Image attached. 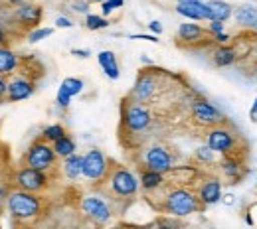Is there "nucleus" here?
I'll use <instances>...</instances> for the list:
<instances>
[{
  "mask_svg": "<svg viewBox=\"0 0 257 229\" xmlns=\"http://www.w3.org/2000/svg\"><path fill=\"white\" fill-rule=\"evenodd\" d=\"M10 217L14 223L20 225H30L34 221L40 219V215L46 209V199L42 194L28 192V190H20V188H10L8 196L4 201Z\"/></svg>",
  "mask_w": 257,
  "mask_h": 229,
  "instance_id": "f257e3e1",
  "label": "nucleus"
},
{
  "mask_svg": "<svg viewBox=\"0 0 257 229\" xmlns=\"http://www.w3.org/2000/svg\"><path fill=\"white\" fill-rule=\"evenodd\" d=\"M164 188L166 192H164L161 205L164 213L174 215V217H188L192 213H198L200 209H204L196 190L190 186H166L164 184Z\"/></svg>",
  "mask_w": 257,
  "mask_h": 229,
  "instance_id": "f03ea898",
  "label": "nucleus"
},
{
  "mask_svg": "<svg viewBox=\"0 0 257 229\" xmlns=\"http://www.w3.org/2000/svg\"><path fill=\"white\" fill-rule=\"evenodd\" d=\"M155 123V115L149 109V105L139 103L135 99H123L121 105V127L128 134H143L147 132Z\"/></svg>",
  "mask_w": 257,
  "mask_h": 229,
  "instance_id": "7ed1b4c3",
  "label": "nucleus"
},
{
  "mask_svg": "<svg viewBox=\"0 0 257 229\" xmlns=\"http://www.w3.org/2000/svg\"><path fill=\"white\" fill-rule=\"evenodd\" d=\"M107 184V190L111 192V196L117 199H133L139 194V178L135 176V172H131L127 166H117L111 162L109 174L103 180Z\"/></svg>",
  "mask_w": 257,
  "mask_h": 229,
  "instance_id": "20e7f679",
  "label": "nucleus"
},
{
  "mask_svg": "<svg viewBox=\"0 0 257 229\" xmlns=\"http://www.w3.org/2000/svg\"><path fill=\"white\" fill-rule=\"evenodd\" d=\"M56 164H58V154H56L52 142L44 140L42 136H38L28 146V150L22 154V160H20V166L46 170V172H52L56 168Z\"/></svg>",
  "mask_w": 257,
  "mask_h": 229,
  "instance_id": "39448f33",
  "label": "nucleus"
},
{
  "mask_svg": "<svg viewBox=\"0 0 257 229\" xmlns=\"http://www.w3.org/2000/svg\"><path fill=\"white\" fill-rule=\"evenodd\" d=\"M162 71L164 69H153V67L141 69V73L137 75V81H135L128 97L139 101V103L149 105L153 99L159 95V91H161V81L162 77H164Z\"/></svg>",
  "mask_w": 257,
  "mask_h": 229,
  "instance_id": "423d86ee",
  "label": "nucleus"
},
{
  "mask_svg": "<svg viewBox=\"0 0 257 229\" xmlns=\"http://www.w3.org/2000/svg\"><path fill=\"white\" fill-rule=\"evenodd\" d=\"M237 142H239V134L229 129L225 123L210 127L206 132V144L220 156L237 154Z\"/></svg>",
  "mask_w": 257,
  "mask_h": 229,
  "instance_id": "0eeeda50",
  "label": "nucleus"
},
{
  "mask_svg": "<svg viewBox=\"0 0 257 229\" xmlns=\"http://www.w3.org/2000/svg\"><path fill=\"white\" fill-rule=\"evenodd\" d=\"M50 172L46 170H36L28 166H20L14 174H12V186L20 188V190H28L36 194H44L50 188Z\"/></svg>",
  "mask_w": 257,
  "mask_h": 229,
  "instance_id": "6e6552de",
  "label": "nucleus"
},
{
  "mask_svg": "<svg viewBox=\"0 0 257 229\" xmlns=\"http://www.w3.org/2000/svg\"><path fill=\"white\" fill-rule=\"evenodd\" d=\"M190 119H192L194 125H198L202 129H210V127L225 123L224 113L218 107H214L210 101L202 97L194 99L190 103Z\"/></svg>",
  "mask_w": 257,
  "mask_h": 229,
  "instance_id": "1a4fd4ad",
  "label": "nucleus"
},
{
  "mask_svg": "<svg viewBox=\"0 0 257 229\" xmlns=\"http://www.w3.org/2000/svg\"><path fill=\"white\" fill-rule=\"evenodd\" d=\"M12 22L24 30V32H30L32 28H38L44 20V6L42 4H36V2H20L12 8V14H10Z\"/></svg>",
  "mask_w": 257,
  "mask_h": 229,
  "instance_id": "9d476101",
  "label": "nucleus"
},
{
  "mask_svg": "<svg viewBox=\"0 0 257 229\" xmlns=\"http://www.w3.org/2000/svg\"><path fill=\"white\" fill-rule=\"evenodd\" d=\"M109 168H111V160L105 156L103 150L99 148H91L83 154V170H81V176L93 184H99L107 178L109 174Z\"/></svg>",
  "mask_w": 257,
  "mask_h": 229,
  "instance_id": "9b49d317",
  "label": "nucleus"
},
{
  "mask_svg": "<svg viewBox=\"0 0 257 229\" xmlns=\"http://www.w3.org/2000/svg\"><path fill=\"white\" fill-rule=\"evenodd\" d=\"M79 209L95 225H107L111 221V217H113L111 203L103 196H83L81 203H79Z\"/></svg>",
  "mask_w": 257,
  "mask_h": 229,
  "instance_id": "f8f14e48",
  "label": "nucleus"
},
{
  "mask_svg": "<svg viewBox=\"0 0 257 229\" xmlns=\"http://www.w3.org/2000/svg\"><path fill=\"white\" fill-rule=\"evenodd\" d=\"M36 93V81L32 77H28V73L16 71L8 77V85H6V101L8 103H20L26 101Z\"/></svg>",
  "mask_w": 257,
  "mask_h": 229,
  "instance_id": "ddd939ff",
  "label": "nucleus"
},
{
  "mask_svg": "<svg viewBox=\"0 0 257 229\" xmlns=\"http://www.w3.org/2000/svg\"><path fill=\"white\" fill-rule=\"evenodd\" d=\"M143 166L149 168V170H157V172L166 174L174 166V156H172V152L166 146L151 144L143 152Z\"/></svg>",
  "mask_w": 257,
  "mask_h": 229,
  "instance_id": "4468645a",
  "label": "nucleus"
},
{
  "mask_svg": "<svg viewBox=\"0 0 257 229\" xmlns=\"http://www.w3.org/2000/svg\"><path fill=\"white\" fill-rule=\"evenodd\" d=\"M176 40L184 48H200V46H206L212 42V34L208 32V28H202L200 24H194L190 20V22H184L178 26Z\"/></svg>",
  "mask_w": 257,
  "mask_h": 229,
  "instance_id": "2eb2a0df",
  "label": "nucleus"
},
{
  "mask_svg": "<svg viewBox=\"0 0 257 229\" xmlns=\"http://www.w3.org/2000/svg\"><path fill=\"white\" fill-rule=\"evenodd\" d=\"M196 194H198V199L202 201L204 207L220 203V197L224 194V192H222V182H220V178H214V176L204 178V180L200 182V186L196 188Z\"/></svg>",
  "mask_w": 257,
  "mask_h": 229,
  "instance_id": "dca6fc26",
  "label": "nucleus"
},
{
  "mask_svg": "<svg viewBox=\"0 0 257 229\" xmlns=\"http://www.w3.org/2000/svg\"><path fill=\"white\" fill-rule=\"evenodd\" d=\"M176 14L184 16L192 22H210V10L204 0H188V2H176Z\"/></svg>",
  "mask_w": 257,
  "mask_h": 229,
  "instance_id": "f3484780",
  "label": "nucleus"
},
{
  "mask_svg": "<svg viewBox=\"0 0 257 229\" xmlns=\"http://www.w3.org/2000/svg\"><path fill=\"white\" fill-rule=\"evenodd\" d=\"M233 20H235V24L241 28V30H253L257 24V6L255 4H251V2H243V4H239V6H235L233 8Z\"/></svg>",
  "mask_w": 257,
  "mask_h": 229,
  "instance_id": "a211bd4d",
  "label": "nucleus"
},
{
  "mask_svg": "<svg viewBox=\"0 0 257 229\" xmlns=\"http://www.w3.org/2000/svg\"><path fill=\"white\" fill-rule=\"evenodd\" d=\"M97 62H99V66L103 69V73H105L111 81H117V79L121 77V69H119V62H117L115 52H111V50H101V52L97 54Z\"/></svg>",
  "mask_w": 257,
  "mask_h": 229,
  "instance_id": "6ab92c4d",
  "label": "nucleus"
},
{
  "mask_svg": "<svg viewBox=\"0 0 257 229\" xmlns=\"http://www.w3.org/2000/svg\"><path fill=\"white\" fill-rule=\"evenodd\" d=\"M139 184L145 192L153 194L157 190H162L164 184H166V174L162 172H157V170H149V168H143L141 172V178H139Z\"/></svg>",
  "mask_w": 257,
  "mask_h": 229,
  "instance_id": "aec40b11",
  "label": "nucleus"
},
{
  "mask_svg": "<svg viewBox=\"0 0 257 229\" xmlns=\"http://www.w3.org/2000/svg\"><path fill=\"white\" fill-rule=\"evenodd\" d=\"M20 66L22 60L8 46H0V77H10L20 69Z\"/></svg>",
  "mask_w": 257,
  "mask_h": 229,
  "instance_id": "412c9836",
  "label": "nucleus"
},
{
  "mask_svg": "<svg viewBox=\"0 0 257 229\" xmlns=\"http://www.w3.org/2000/svg\"><path fill=\"white\" fill-rule=\"evenodd\" d=\"M220 170H222V174H224L227 180H231V184H235V182H239L241 180V176H243V162L235 156V154H227L222 158V162H220Z\"/></svg>",
  "mask_w": 257,
  "mask_h": 229,
  "instance_id": "4be33fe9",
  "label": "nucleus"
},
{
  "mask_svg": "<svg viewBox=\"0 0 257 229\" xmlns=\"http://www.w3.org/2000/svg\"><path fill=\"white\" fill-rule=\"evenodd\" d=\"M212 62L216 67H229L237 62V50L227 46V44H218V48L212 52Z\"/></svg>",
  "mask_w": 257,
  "mask_h": 229,
  "instance_id": "5701e85b",
  "label": "nucleus"
},
{
  "mask_svg": "<svg viewBox=\"0 0 257 229\" xmlns=\"http://www.w3.org/2000/svg\"><path fill=\"white\" fill-rule=\"evenodd\" d=\"M81 170H83V156H81V154L73 152V154H69V156L64 158V162H62V172H64V176L67 180H71V182L79 180V178H81Z\"/></svg>",
  "mask_w": 257,
  "mask_h": 229,
  "instance_id": "b1692460",
  "label": "nucleus"
},
{
  "mask_svg": "<svg viewBox=\"0 0 257 229\" xmlns=\"http://www.w3.org/2000/svg\"><path fill=\"white\" fill-rule=\"evenodd\" d=\"M208 10H210V20H220L227 22L233 14V6L225 0H208Z\"/></svg>",
  "mask_w": 257,
  "mask_h": 229,
  "instance_id": "393cba45",
  "label": "nucleus"
},
{
  "mask_svg": "<svg viewBox=\"0 0 257 229\" xmlns=\"http://www.w3.org/2000/svg\"><path fill=\"white\" fill-rule=\"evenodd\" d=\"M52 146H54V150H56L58 158H65V156H69V154H73V152L77 150L75 140H73L69 134H64L62 138L54 140V142H52Z\"/></svg>",
  "mask_w": 257,
  "mask_h": 229,
  "instance_id": "a878e982",
  "label": "nucleus"
},
{
  "mask_svg": "<svg viewBox=\"0 0 257 229\" xmlns=\"http://www.w3.org/2000/svg\"><path fill=\"white\" fill-rule=\"evenodd\" d=\"M109 26V20L101 14H85V28L91 30V32H97V30H105Z\"/></svg>",
  "mask_w": 257,
  "mask_h": 229,
  "instance_id": "bb28decb",
  "label": "nucleus"
},
{
  "mask_svg": "<svg viewBox=\"0 0 257 229\" xmlns=\"http://www.w3.org/2000/svg\"><path fill=\"white\" fill-rule=\"evenodd\" d=\"M64 134H67L64 125H60V123H56V125H48L44 131H42V138L44 140H48V142H54V140H58V138H62Z\"/></svg>",
  "mask_w": 257,
  "mask_h": 229,
  "instance_id": "cd10ccee",
  "label": "nucleus"
},
{
  "mask_svg": "<svg viewBox=\"0 0 257 229\" xmlns=\"http://www.w3.org/2000/svg\"><path fill=\"white\" fill-rule=\"evenodd\" d=\"M194 158L200 164H214L216 162V152H214L208 144H204V146H198V148H196Z\"/></svg>",
  "mask_w": 257,
  "mask_h": 229,
  "instance_id": "c85d7f7f",
  "label": "nucleus"
},
{
  "mask_svg": "<svg viewBox=\"0 0 257 229\" xmlns=\"http://www.w3.org/2000/svg\"><path fill=\"white\" fill-rule=\"evenodd\" d=\"M60 87H64L71 97H75V95H79V93L83 91V81H81L79 77H65Z\"/></svg>",
  "mask_w": 257,
  "mask_h": 229,
  "instance_id": "c756f323",
  "label": "nucleus"
},
{
  "mask_svg": "<svg viewBox=\"0 0 257 229\" xmlns=\"http://www.w3.org/2000/svg\"><path fill=\"white\" fill-rule=\"evenodd\" d=\"M52 34H54V28H44V26H38V28H32L30 32L26 34V40H28L30 44H38V42H42V40L50 38Z\"/></svg>",
  "mask_w": 257,
  "mask_h": 229,
  "instance_id": "7c9ffc66",
  "label": "nucleus"
},
{
  "mask_svg": "<svg viewBox=\"0 0 257 229\" xmlns=\"http://www.w3.org/2000/svg\"><path fill=\"white\" fill-rule=\"evenodd\" d=\"M69 10H73L75 14H89L91 2L89 0H69Z\"/></svg>",
  "mask_w": 257,
  "mask_h": 229,
  "instance_id": "2f4dec72",
  "label": "nucleus"
},
{
  "mask_svg": "<svg viewBox=\"0 0 257 229\" xmlns=\"http://www.w3.org/2000/svg\"><path fill=\"white\" fill-rule=\"evenodd\" d=\"M125 4V0H103L101 2V16H109L111 12H115L117 8H121Z\"/></svg>",
  "mask_w": 257,
  "mask_h": 229,
  "instance_id": "473e14b6",
  "label": "nucleus"
},
{
  "mask_svg": "<svg viewBox=\"0 0 257 229\" xmlns=\"http://www.w3.org/2000/svg\"><path fill=\"white\" fill-rule=\"evenodd\" d=\"M71 99L73 97L65 91L64 87H60V89H58V93H56V105H58L60 109H67V107L71 105Z\"/></svg>",
  "mask_w": 257,
  "mask_h": 229,
  "instance_id": "72a5a7b5",
  "label": "nucleus"
},
{
  "mask_svg": "<svg viewBox=\"0 0 257 229\" xmlns=\"http://www.w3.org/2000/svg\"><path fill=\"white\" fill-rule=\"evenodd\" d=\"M56 28H62V30L73 28V20L67 18V16H58V18H56Z\"/></svg>",
  "mask_w": 257,
  "mask_h": 229,
  "instance_id": "f704fd0d",
  "label": "nucleus"
},
{
  "mask_svg": "<svg viewBox=\"0 0 257 229\" xmlns=\"http://www.w3.org/2000/svg\"><path fill=\"white\" fill-rule=\"evenodd\" d=\"M224 22H220V20H210V24H208V32L212 34H220V32H224Z\"/></svg>",
  "mask_w": 257,
  "mask_h": 229,
  "instance_id": "c9c22d12",
  "label": "nucleus"
},
{
  "mask_svg": "<svg viewBox=\"0 0 257 229\" xmlns=\"http://www.w3.org/2000/svg\"><path fill=\"white\" fill-rule=\"evenodd\" d=\"M128 38L131 40H147V42H153V44L159 42V36H155V34H131Z\"/></svg>",
  "mask_w": 257,
  "mask_h": 229,
  "instance_id": "e433bc0d",
  "label": "nucleus"
},
{
  "mask_svg": "<svg viewBox=\"0 0 257 229\" xmlns=\"http://www.w3.org/2000/svg\"><path fill=\"white\" fill-rule=\"evenodd\" d=\"M10 44V32L6 30V26L0 22V46H8Z\"/></svg>",
  "mask_w": 257,
  "mask_h": 229,
  "instance_id": "4c0bfd02",
  "label": "nucleus"
},
{
  "mask_svg": "<svg viewBox=\"0 0 257 229\" xmlns=\"http://www.w3.org/2000/svg\"><path fill=\"white\" fill-rule=\"evenodd\" d=\"M71 56L81 58V60H87V58L91 56V52H89V50H85V48H73V50H71Z\"/></svg>",
  "mask_w": 257,
  "mask_h": 229,
  "instance_id": "58836bf2",
  "label": "nucleus"
},
{
  "mask_svg": "<svg viewBox=\"0 0 257 229\" xmlns=\"http://www.w3.org/2000/svg\"><path fill=\"white\" fill-rule=\"evenodd\" d=\"M231 38H229V34L225 32H220V34H214L212 36V42H216V44H227Z\"/></svg>",
  "mask_w": 257,
  "mask_h": 229,
  "instance_id": "ea45409f",
  "label": "nucleus"
},
{
  "mask_svg": "<svg viewBox=\"0 0 257 229\" xmlns=\"http://www.w3.org/2000/svg\"><path fill=\"white\" fill-rule=\"evenodd\" d=\"M149 30L155 34V36H159V34H162V24L159 20H151L149 22Z\"/></svg>",
  "mask_w": 257,
  "mask_h": 229,
  "instance_id": "a19ab883",
  "label": "nucleus"
},
{
  "mask_svg": "<svg viewBox=\"0 0 257 229\" xmlns=\"http://www.w3.org/2000/svg\"><path fill=\"white\" fill-rule=\"evenodd\" d=\"M6 85H8V77H0V101L6 99Z\"/></svg>",
  "mask_w": 257,
  "mask_h": 229,
  "instance_id": "79ce46f5",
  "label": "nucleus"
},
{
  "mask_svg": "<svg viewBox=\"0 0 257 229\" xmlns=\"http://www.w3.org/2000/svg\"><path fill=\"white\" fill-rule=\"evenodd\" d=\"M8 186H4V184H0V207L4 205V201H6V196H8Z\"/></svg>",
  "mask_w": 257,
  "mask_h": 229,
  "instance_id": "37998d69",
  "label": "nucleus"
},
{
  "mask_svg": "<svg viewBox=\"0 0 257 229\" xmlns=\"http://www.w3.org/2000/svg\"><path fill=\"white\" fill-rule=\"evenodd\" d=\"M249 119L257 123V99L253 101V105H251V109H249Z\"/></svg>",
  "mask_w": 257,
  "mask_h": 229,
  "instance_id": "c03bdc74",
  "label": "nucleus"
},
{
  "mask_svg": "<svg viewBox=\"0 0 257 229\" xmlns=\"http://www.w3.org/2000/svg\"><path fill=\"white\" fill-rule=\"evenodd\" d=\"M220 201L225 203V205H231V203H233V194H222Z\"/></svg>",
  "mask_w": 257,
  "mask_h": 229,
  "instance_id": "a18cd8bd",
  "label": "nucleus"
},
{
  "mask_svg": "<svg viewBox=\"0 0 257 229\" xmlns=\"http://www.w3.org/2000/svg\"><path fill=\"white\" fill-rule=\"evenodd\" d=\"M141 60H143V64H147V66H153V60H151L149 56H141Z\"/></svg>",
  "mask_w": 257,
  "mask_h": 229,
  "instance_id": "49530a36",
  "label": "nucleus"
},
{
  "mask_svg": "<svg viewBox=\"0 0 257 229\" xmlns=\"http://www.w3.org/2000/svg\"><path fill=\"white\" fill-rule=\"evenodd\" d=\"M6 4H10V6H16V4H20V2H24V0H4Z\"/></svg>",
  "mask_w": 257,
  "mask_h": 229,
  "instance_id": "de8ad7c7",
  "label": "nucleus"
},
{
  "mask_svg": "<svg viewBox=\"0 0 257 229\" xmlns=\"http://www.w3.org/2000/svg\"><path fill=\"white\" fill-rule=\"evenodd\" d=\"M89 2H97V4H101V2H103V0H89Z\"/></svg>",
  "mask_w": 257,
  "mask_h": 229,
  "instance_id": "09e8293b",
  "label": "nucleus"
},
{
  "mask_svg": "<svg viewBox=\"0 0 257 229\" xmlns=\"http://www.w3.org/2000/svg\"><path fill=\"white\" fill-rule=\"evenodd\" d=\"M251 32H253V34H257V24H255V28H253V30H251Z\"/></svg>",
  "mask_w": 257,
  "mask_h": 229,
  "instance_id": "8fccbe9b",
  "label": "nucleus"
},
{
  "mask_svg": "<svg viewBox=\"0 0 257 229\" xmlns=\"http://www.w3.org/2000/svg\"><path fill=\"white\" fill-rule=\"evenodd\" d=\"M2 152H4V150H2V144H0V156H2Z\"/></svg>",
  "mask_w": 257,
  "mask_h": 229,
  "instance_id": "3c124183",
  "label": "nucleus"
},
{
  "mask_svg": "<svg viewBox=\"0 0 257 229\" xmlns=\"http://www.w3.org/2000/svg\"><path fill=\"white\" fill-rule=\"evenodd\" d=\"M176 2H188V0H176Z\"/></svg>",
  "mask_w": 257,
  "mask_h": 229,
  "instance_id": "603ef678",
  "label": "nucleus"
},
{
  "mask_svg": "<svg viewBox=\"0 0 257 229\" xmlns=\"http://www.w3.org/2000/svg\"><path fill=\"white\" fill-rule=\"evenodd\" d=\"M255 56H257V48H255Z\"/></svg>",
  "mask_w": 257,
  "mask_h": 229,
  "instance_id": "864d4df0",
  "label": "nucleus"
}]
</instances>
